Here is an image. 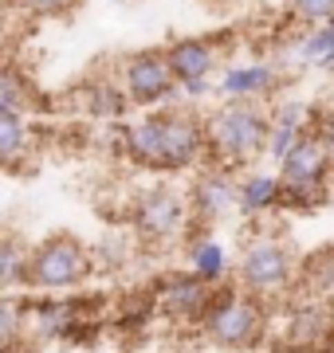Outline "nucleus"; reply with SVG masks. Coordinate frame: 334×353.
Returning <instances> with one entry per match:
<instances>
[{
  "instance_id": "nucleus-15",
  "label": "nucleus",
  "mask_w": 334,
  "mask_h": 353,
  "mask_svg": "<svg viewBox=\"0 0 334 353\" xmlns=\"http://www.w3.org/2000/svg\"><path fill=\"white\" fill-rule=\"evenodd\" d=\"M283 204V176L279 169H248L236 176V212L248 220H259L268 212H279Z\"/></svg>"
},
{
  "instance_id": "nucleus-2",
  "label": "nucleus",
  "mask_w": 334,
  "mask_h": 353,
  "mask_svg": "<svg viewBox=\"0 0 334 353\" xmlns=\"http://www.w3.org/2000/svg\"><path fill=\"white\" fill-rule=\"evenodd\" d=\"M271 130L268 102H244V99H224L217 110L205 118V165H220L240 173L248 165L264 157Z\"/></svg>"
},
{
  "instance_id": "nucleus-12",
  "label": "nucleus",
  "mask_w": 334,
  "mask_h": 353,
  "mask_svg": "<svg viewBox=\"0 0 334 353\" xmlns=\"http://www.w3.org/2000/svg\"><path fill=\"white\" fill-rule=\"evenodd\" d=\"M166 63L177 83H208L220 67V48L208 36H185L166 48Z\"/></svg>"
},
{
  "instance_id": "nucleus-22",
  "label": "nucleus",
  "mask_w": 334,
  "mask_h": 353,
  "mask_svg": "<svg viewBox=\"0 0 334 353\" xmlns=\"http://www.w3.org/2000/svg\"><path fill=\"white\" fill-rule=\"evenodd\" d=\"M0 106L4 110H28L32 106V87L12 63H0Z\"/></svg>"
},
{
  "instance_id": "nucleus-24",
  "label": "nucleus",
  "mask_w": 334,
  "mask_h": 353,
  "mask_svg": "<svg viewBox=\"0 0 334 353\" xmlns=\"http://www.w3.org/2000/svg\"><path fill=\"white\" fill-rule=\"evenodd\" d=\"M28 16H67L79 8V0H12Z\"/></svg>"
},
{
  "instance_id": "nucleus-23",
  "label": "nucleus",
  "mask_w": 334,
  "mask_h": 353,
  "mask_svg": "<svg viewBox=\"0 0 334 353\" xmlns=\"http://www.w3.org/2000/svg\"><path fill=\"white\" fill-rule=\"evenodd\" d=\"M291 16L299 24H322L334 16V0H291Z\"/></svg>"
},
{
  "instance_id": "nucleus-4",
  "label": "nucleus",
  "mask_w": 334,
  "mask_h": 353,
  "mask_svg": "<svg viewBox=\"0 0 334 353\" xmlns=\"http://www.w3.org/2000/svg\"><path fill=\"white\" fill-rule=\"evenodd\" d=\"M95 255L79 236L55 232L48 240H39L28 255V290L39 294H71L90 279Z\"/></svg>"
},
{
  "instance_id": "nucleus-17",
  "label": "nucleus",
  "mask_w": 334,
  "mask_h": 353,
  "mask_svg": "<svg viewBox=\"0 0 334 353\" xmlns=\"http://www.w3.org/2000/svg\"><path fill=\"white\" fill-rule=\"evenodd\" d=\"M287 63L295 67H326L331 71L334 63V16L322 20V24H311L295 43H287Z\"/></svg>"
},
{
  "instance_id": "nucleus-21",
  "label": "nucleus",
  "mask_w": 334,
  "mask_h": 353,
  "mask_svg": "<svg viewBox=\"0 0 334 353\" xmlns=\"http://www.w3.org/2000/svg\"><path fill=\"white\" fill-rule=\"evenodd\" d=\"M83 106H87V114H95V118H110L115 122L118 114L130 106L126 90L118 87V83H110V79H90V83H83Z\"/></svg>"
},
{
  "instance_id": "nucleus-16",
  "label": "nucleus",
  "mask_w": 334,
  "mask_h": 353,
  "mask_svg": "<svg viewBox=\"0 0 334 353\" xmlns=\"http://www.w3.org/2000/svg\"><path fill=\"white\" fill-rule=\"evenodd\" d=\"M32 130H28L24 110H4L0 106V169L20 173L32 157Z\"/></svg>"
},
{
  "instance_id": "nucleus-11",
  "label": "nucleus",
  "mask_w": 334,
  "mask_h": 353,
  "mask_svg": "<svg viewBox=\"0 0 334 353\" xmlns=\"http://www.w3.org/2000/svg\"><path fill=\"white\" fill-rule=\"evenodd\" d=\"M220 99H244V102H271L279 90V67L252 59V63H232L220 71L217 87Z\"/></svg>"
},
{
  "instance_id": "nucleus-6",
  "label": "nucleus",
  "mask_w": 334,
  "mask_h": 353,
  "mask_svg": "<svg viewBox=\"0 0 334 353\" xmlns=\"http://www.w3.org/2000/svg\"><path fill=\"white\" fill-rule=\"evenodd\" d=\"M118 87L126 90L130 106H146V110L181 102L177 79L166 63V48H146L126 55L122 67H118Z\"/></svg>"
},
{
  "instance_id": "nucleus-25",
  "label": "nucleus",
  "mask_w": 334,
  "mask_h": 353,
  "mask_svg": "<svg viewBox=\"0 0 334 353\" xmlns=\"http://www.w3.org/2000/svg\"><path fill=\"white\" fill-rule=\"evenodd\" d=\"M315 134H319V141L326 145V153H331V161H334V114H319L315 118Z\"/></svg>"
},
{
  "instance_id": "nucleus-10",
  "label": "nucleus",
  "mask_w": 334,
  "mask_h": 353,
  "mask_svg": "<svg viewBox=\"0 0 334 353\" xmlns=\"http://www.w3.org/2000/svg\"><path fill=\"white\" fill-rule=\"evenodd\" d=\"M185 201H189L193 224H201V228H213L220 216L236 212V176H232V169L205 165V173L193 181V189H189Z\"/></svg>"
},
{
  "instance_id": "nucleus-18",
  "label": "nucleus",
  "mask_w": 334,
  "mask_h": 353,
  "mask_svg": "<svg viewBox=\"0 0 334 353\" xmlns=\"http://www.w3.org/2000/svg\"><path fill=\"white\" fill-rule=\"evenodd\" d=\"M28 255L32 243L20 232H0V294L28 287Z\"/></svg>"
},
{
  "instance_id": "nucleus-13",
  "label": "nucleus",
  "mask_w": 334,
  "mask_h": 353,
  "mask_svg": "<svg viewBox=\"0 0 334 353\" xmlns=\"http://www.w3.org/2000/svg\"><path fill=\"white\" fill-rule=\"evenodd\" d=\"M185 263L193 275H201L208 287H220L232 279V255L228 248L213 236V228H201V224H189L185 232Z\"/></svg>"
},
{
  "instance_id": "nucleus-1",
  "label": "nucleus",
  "mask_w": 334,
  "mask_h": 353,
  "mask_svg": "<svg viewBox=\"0 0 334 353\" xmlns=\"http://www.w3.org/2000/svg\"><path fill=\"white\" fill-rule=\"evenodd\" d=\"M118 145L126 161L150 173H189L205 165V118L189 102H169L141 114L138 122L118 126Z\"/></svg>"
},
{
  "instance_id": "nucleus-19",
  "label": "nucleus",
  "mask_w": 334,
  "mask_h": 353,
  "mask_svg": "<svg viewBox=\"0 0 334 353\" xmlns=\"http://www.w3.org/2000/svg\"><path fill=\"white\" fill-rule=\"evenodd\" d=\"M295 290L311 299H334V248H322L299 263Z\"/></svg>"
},
{
  "instance_id": "nucleus-27",
  "label": "nucleus",
  "mask_w": 334,
  "mask_h": 353,
  "mask_svg": "<svg viewBox=\"0 0 334 353\" xmlns=\"http://www.w3.org/2000/svg\"><path fill=\"white\" fill-rule=\"evenodd\" d=\"M331 71H334V63H331Z\"/></svg>"
},
{
  "instance_id": "nucleus-26",
  "label": "nucleus",
  "mask_w": 334,
  "mask_h": 353,
  "mask_svg": "<svg viewBox=\"0 0 334 353\" xmlns=\"http://www.w3.org/2000/svg\"><path fill=\"white\" fill-rule=\"evenodd\" d=\"M326 353H334V338H331V350H326Z\"/></svg>"
},
{
  "instance_id": "nucleus-9",
  "label": "nucleus",
  "mask_w": 334,
  "mask_h": 353,
  "mask_svg": "<svg viewBox=\"0 0 334 353\" xmlns=\"http://www.w3.org/2000/svg\"><path fill=\"white\" fill-rule=\"evenodd\" d=\"M154 299H157V314L173 318V322H197L201 326V318L208 310V299H213V287L185 267V271H169L157 283Z\"/></svg>"
},
{
  "instance_id": "nucleus-5",
  "label": "nucleus",
  "mask_w": 334,
  "mask_h": 353,
  "mask_svg": "<svg viewBox=\"0 0 334 353\" xmlns=\"http://www.w3.org/2000/svg\"><path fill=\"white\" fill-rule=\"evenodd\" d=\"M299 259L295 252L279 240V236H252L244 243V252L236 259V283L259 299H279L295 287Z\"/></svg>"
},
{
  "instance_id": "nucleus-7",
  "label": "nucleus",
  "mask_w": 334,
  "mask_h": 353,
  "mask_svg": "<svg viewBox=\"0 0 334 353\" xmlns=\"http://www.w3.org/2000/svg\"><path fill=\"white\" fill-rule=\"evenodd\" d=\"M193 224V216H189V201L181 196V192L166 189V185H157V189H146L134 201L130 208V228H134V236L146 243H169L185 236Z\"/></svg>"
},
{
  "instance_id": "nucleus-14",
  "label": "nucleus",
  "mask_w": 334,
  "mask_h": 353,
  "mask_svg": "<svg viewBox=\"0 0 334 353\" xmlns=\"http://www.w3.org/2000/svg\"><path fill=\"white\" fill-rule=\"evenodd\" d=\"M275 169H279L283 185H307V181L315 185V181H331L334 176V161H331V153H326V145L319 141L315 130L303 134Z\"/></svg>"
},
{
  "instance_id": "nucleus-20",
  "label": "nucleus",
  "mask_w": 334,
  "mask_h": 353,
  "mask_svg": "<svg viewBox=\"0 0 334 353\" xmlns=\"http://www.w3.org/2000/svg\"><path fill=\"white\" fill-rule=\"evenodd\" d=\"M28 350H32V338H28L24 299L0 294V353H28Z\"/></svg>"
},
{
  "instance_id": "nucleus-8",
  "label": "nucleus",
  "mask_w": 334,
  "mask_h": 353,
  "mask_svg": "<svg viewBox=\"0 0 334 353\" xmlns=\"http://www.w3.org/2000/svg\"><path fill=\"white\" fill-rule=\"evenodd\" d=\"M334 338V306L331 299L299 294L283 318V350L287 353H326Z\"/></svg>"
},
{
  "instance_id": "nucleus-3",
  "label": "nucleus",
  "mask_w": 334,
  "mask_h": 353,
  "mask_svg": "<svg viewBox=\"0 0 334 353\" xmlns=\"http://www.w3.org/2000/svg\"><path fill=\"white\" fill-rule=\"evenodd\" d=\"M268 326H271L268 299L244 290L236 279L213 287V299H208V310L201 318V330H205V338L217 350L252 353L259 341L268 338Z\"/></svg>"
}]
</instances>
